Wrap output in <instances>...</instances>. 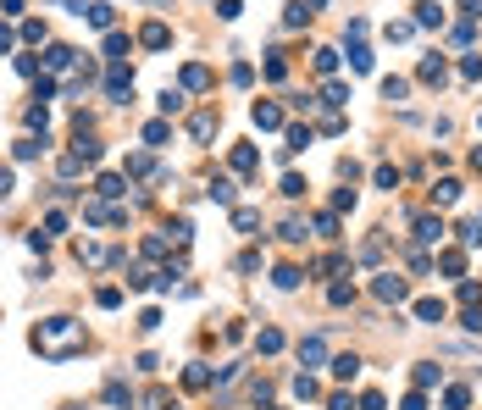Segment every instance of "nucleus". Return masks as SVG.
Listing matches in <instances>:
<instances>
[{
    "label": "nucleus",
    "mask_w": 482,
    "mask_h": 410,
    "mask_svg": "<svg viewBox=\"0 0 482 410\" xmlns=\"http://www.w3.org/2000/svg\"><path fill=\"white\" fill-rule=\"evenodd\" d=\"M460 78H482V56H466L460 61Z\"/></svg>",
    "instance_id": "obj_47"
},
{
    "label": "nucleus",
    "mask_w": 482,
    "mask_h": 410,
    "mask_svg": "<svg viewBox=\"0 0 482 410\" xmlns=\"http://www.w3.org/2000/svg\"><path fill=\"white\" fill-rule=\"evenodd\" d=\"M166 133H172L166 122H150V128H145V145H166Z\"/></svg>",
    "instance_id": "obj_42"
},
{
    "label": "nucleus",
    "mask_w": 482,
    "mask_h": 410,
    "mask_svg": "<svg viewBox=\"0 0 482 410\" xmlns=\"http://www.w3.org/2000/svg\"><path fill=\"white\" fill-rule=\"evenodd\" d=\"M45 233H67V211H50L45 217Z\"/></svg>",
    "instance_id": "obj_45"
},
{
    "label": "nucleus",
    "mask_w": 482,
    "mask_h": 410,
    "mask_svg": "<svg viewBox=\"0 0 482 410\" xmlns=\"http://www.w3.org/2000/svg\"><path fill=\"white\" fill-rule=\"evenodd\" d=\"M0 50H11V28H0Z\"/></svg>",
    "instance_id": "obj_53"
},
{
    "label": "nucleus",
    "mask_w": 482,
    "mask_h": 410,
    "mask_svg": "<svg viewBox=\"0 0 482 410\" xmlns=\"http://www.w3.org/2000/svg\"><path fill=\"white\" fill-rule=\"evenodd\" d=\"M416 239H421V244H438V239H444V222H438V217H416Z\"/></svg>",
    "instance_id": "obj_6"
},
{
    "label": "nucleus",
    "mask_w": 482,
    "mask_h": 410,
    "mask_svg": "<svg viewBox=\"0 0 482 410\" xmlns=\"http://www.w3.org/2000/svg\"><path fill=\"white\" fill-rule=\"evenodd\" d=\"M327 105H349V89L344 83H327Z\"/></svg>",
    "instance_id": "obj_43"
},
{
    "label": "nucleus",
    "mask_w": 482,
    "mask_h": 410,
    "mask_svg": "<svg viewBox=\"0 0 482 410\" xmlns=\"http://www.w3.org/2000/svg\"><path fill=\"white\" fill-rule=\"evenodd\" d=\"M327 300H333V305H349V300H355V288H349V283H333V288H327Z\"/></svg>",
    "instance_id": "obj_39"
},
{
    "label": "nucleus",
    "mask_w": 482,
    "mask_h": 410,
    "mask_svg": "<svg viewBox=\"0 0 482 410\" xmlns=\"http://www.w3.org/2000/svg\"><path fill=\"white\" fill-rule=\"evenodd\" d=\"M205 83H211V73H205V67H200V61H194V67H183V89H194V94H200V89H205Z\"/></svg>",
    "instance_id": "obj_11"
},
{
    "label": "nucleus",
    "mask_w": 482,
    "mask_h": 410,
    "mask_svg": "<svg viewBox=\"0 0 482 410\" xmlns=\"http://www.w3.org/2000/svg\"><path fill=\"white\" fill-rule=\"evenodd\" d=\"M139 45H150V50H166V45H172V34H166V22H145V34H139Z\"/></svg>",
    "instance_id": "obj_4"
},
{
    "label": "nucleus",
    "mask_w": 482,
    "mask_h": 410,
    "mask_svg": "<svg viewBox=\"0 0 482 410\" xmlns=\"http://www.w3.org/2000/svg\"><path fill=\"white\" fill-rule=\"evenodd\" d=\"M34 349H39L45 360H67V355H78V349H83V322H73V316H50V322H39V328H34Z\"/></svg>",
    "instance_id": "obj_1"
},
{
    "label": "nucleus",
    "mask_w": 482,
    "mask_h": 410,
    "mask_svg": "<svg viewBox=\"0 0 482 410\" xmlns=\"http://www.w3.org/2000/svg\"><path fill=\"white\" fill-rule=\"evenodd\" d=\"M249 117H255V128H283V111H277L272 100H261V105H255Z\"/></svg>",
    "instance_id": "obj_5"
},
{
    "label": "nucleus",
    "mask_w": 482,
    "mask_h": 410,
    "mask_svg": "<svg viewBox=\"0 0 482 410\" xmlns=\"http://www.w3.org/2000/svg\"><path fill=\"white\" fill-rule=\"evenodd\" d=\"M383 405H388V400H383L377 388H372V394H360V410H383Z\"/></svg>",
    "instance_id": "obj_48"
},
{
    "label": "nucleus",
    "mask_w": 482,
    "mask_h": 410,
    "mask_svg": "<svg viewBox=\"0 0 482 410\" xmlns=\"http://www.w3.org/2000/svg\"><path fill=\"white\" fill-rule=\"evenodd\" d=\"M444 405H449V410H466V405H472V388H449V394H444Z\"/></svg>",
    "instance_id": "obj_34"
},
{
    "label": "nucleus",
    "mask_w": 482,
    "mask_h": 410,
    "mask_svg": "<svg viewBox=\"0 0 482 410\" xmlns=\"http://www.w3.org/2000/svg\"><path fill=\"white\" fill-rule=\"evenodd\" d=\"M472 166H482V145H477V150H472Z\"/></svg>",
    "instance_id": "obj_54"
},
{
    "label": "nucleus",
    "mask_w": 482,
    "mask_h": 410,
    "mask_svg": "<svg viewBox=\"0 0 482 410\" xmlns=\"http://www.w3.org/2000/svg\"><path fill=\"white\" fill-rule=\"evenodd\" d=\"M321 388H316V377H305V372H300V377H294V400H316Z\"/></svg>",
    "instance_id": "obj_26"
},
{
    "label": "nucleus",
    "mask_w": 482,
    "mask_h": 410,
    "mask_svg": "<svg viewBox=\"0 0 482 410\" xmlns=\"http://www.w3.org/2000/svg\"><path fill=\"white\" fill-rule=\"evenodd\" d=\"M189 133H194V139H211V133H217V117H211V111H200V117L189 122Z\"/></svg>",
    "instance_id": "obj_14"
},
{
    "label": "nucleus",
    "mask_w": 482,
    "mask_h": 410,
    "mask_svg": "<svg viewBox=\"0 0 482 410\" xmlns=\"http://www.w3.org/2000/svg\"><path fill=\"white\" fill-rule=\"evenodd\" d=\"M211 200H217V205H233V183L217 177V183H211Z\"/></svg>",
    "instance_id": "obj_30"
},
{
    "label": "nucleus",
    "mask_w": 482,
    "mask_h": 410,
    "mask_svg": "<svg viewBox=\"0 0 482 410\" xmlns=\"http://www.w3.org/2000/svg\"><path fill=\"white\" fill-rule=\"evenodd\" d=\"M183 383H189V388H211V372H205V366H189Z\"/></svg>",
    "instance_id": "obj_32"
},
{
    "label": "nucleus",
    "mask_w": 482,
    "mask_h": 410,
    "mask_svg": "<svg viewBox=\"0 0 482 410\" xmlns=\"http://www.w3.org/2000/svg\"><path fill=\"white\" fill-rule=\"evenodd\" d=\"M94 305H100V311H117V305H122V288H100Z\"/></svg>",
    "instance_id": "obj_31"
},
{
    "label": "nucleus",
    "mask_w": 482,
    "mask_h": 410,
    "mask_svg": "<svg viewBox=\"0 0 482 410\" xmlns=\"http://www.w3.org/2000/svg\"><path fill=\"white\" fill-rule=\"evenodd\" d=\"M321 355H327L321 338H305V344H300V360H305V366H321Z\"/></svg>",
    "instance_id": "obj_13"
},
{
    "label": "nucleus",
    "mask_w": 482,
    "mask_h": 410,
    "mask_svg": "<svg viewBox=\"0 0 482 410\" xmlns=\"http://www.w3.org/2000/svg\"><path fill=\"white\" fill-rule=\"evenodd\" d=\"M410 34H416V22H388V39H394V45H404Z\"/></svg>",
    "instance_id": "obj_41"
},
{
    "label": "nucleus",
    "mask_w": 482,
    "mask_h": 410,
    "mask_svg": "<svg viewBox=\"0 0 482 410\" xmlns=\"http://www.w3.org/2000/svg\"><path fill=\"white\" fill-rule=\"evenodd\" d=\"M404 410H427V394L416 388V394H404Z\"/></svg>",
    "instance_id": "obj_49"
},
{
    "label": "nucleus",
    "mask_w": 482,
    "mask_h": 410,
    "mask_svg": "<svg viewBox=\"0 0 482 410\" xmlns=\"http://www.w3.org/2000/svg\"><path fill=\"white\" fill-rule=\"evenodd\" d=\"M94 189H100V200H117V194H128V183H122V177H100Z\"/></svg>",
    "instance_id": "obj_24"
},
{
    "label": "nucleus",
    "mask_w": 482,
    "mask_h": 410,
    "mask_svg": "<svg viewBox=\"0 0 482 410\" xmlns=\"http://www.w3.org/2000/svg\"><path fill=\"white\" fill-rule=\"evenodd\" d=\"M233 228H239V233H255V228H261V211L239 205V211H233Z\"/></svg>",
    "instance_id": "obj_12"
},
{
    "label": "nucleus",
    "mask_w": 482,
    "mask_h": 410,
    "mask_svg": "<svg viewBox=\"0 0 482 410\" xmlns=\"http://www.w3.org/2000/svg\"><path fill=\"white\" fill-rule=\"evenodd\" d=\"M161 111H166V117H177V111H183V94H177V89H161V100H156Z\"/></svg>",
    "instance_id": "obj_25"
},
{
    "label": "nucleus",
    "mask_w": 482,
    "mask_h": 410,
    "mask_svg": "<svg viewBox=\"0 0 482 410\" xmlns=\"http://www.w3.org/2000/svg\"><path fill=\"white\" fill-rule=\"evenodd\" d=\"M89 22H94V28H111V6L94 0V6H89Z\"/></svg>",
    "instance_id": "obj_28"
},
{
    "label": "nucleus",
    "mask_w": 482,
    "mask_h": 410,
    "mask_svg": "<svg viewBox=\"0 0 482 410\" xmlns=\"http://www.w3.org/2000/svg\"><path fill=\"white\" fill-rule=\"evenodd\" d=\"M438 22H444L438 0H421V6H416V28H438Z\"/></svg>",
    "instance_id": "obj_8"
},
{
    "label": "nucleus",
    "mask_w": 482,
    "mask_h": 410,
    "mask_svg": "<svg viewBox=\"0 0 482 410\" xmlns=\"http://www.w3.org/2000/svg\"><path fill=\"white\" fill-rule=\"evenodd\" d=\"M421 83H444V61H438V56L421 61Z\"/></svg>",
    "instance_id": "obj_27"
},
{
    "label": "nucleus",
    "mask_w": 482,
    "mask_h": 410,
    "mask_svg": "<svg viewBox=\"0 0 482 410\" xmlns=\"http://www.w3.org/2000/svg\"><path fill=\"white\" fill-rule=\"evenodd\" d=\"M327 410H355V400H349V394H333V400H327Z\"/></svg>",
    "instance_id": "obj_50"
},
{
    "label": "nucleus",
    "mask_w": 482,
    "mask_h": 410,
    "mask_svg": "<svg viewBox=\"0 0 482 410\" xmlns=\"http://www.w3.org/2000/svg\"><path fill=\"white\" fill-rule=\"evenodd\" d=\"M416 316L421 322H444V300H416Z\"/></svg>",
    "instance_id": "obj_18"
},
{
    "label": "nucleus",
    "mask_w": 482,
    "mask_h": 410,
    "mask_svg": "<svg viewBox=\"0 0 482 410\" xmlns=\"http://www.w3.org/2000/svg\"><path fill=\"white\" fill-rule=\"evenodd\" d=\"M105 405L128 410V405H133V394H128V388H122V383H105Z\"/></svg>",
    "instance_id": "obj_21"
},
{
    "label": "nucleus",
    "mask_w": 482,
    "mask_h": 410,
    "mask_svg": "<svg viewBox=\"0 0 482 410\" xmlns=\"http://www.w3.org/2000/svg\"><path fill=\"white\" fill-rule=\"evenodd\" d=\"M283 244H305V222H283Z\"/></svg>",
    "instance_id": "obj_38"
},
{
    "label": "nucleus",
    "mask_w": 482,
    "mask_h": 410,
    "mask_svg": "<svg viewBox=\"0 0 482 410\" xmlns=\"http://www.w3.org/2000/svg\"><path fill=\"white\" fill-rule=\"evenodd\" d=\"M372 294H377L383 305H400V300H404V277H394V272H383V277L372 283Z\"/></svg>",
    "instance_id": "obj_3"
},
{
    "label": "nucleus",
    "mask_w": 482,
    "mask_h": 410,
    "mask_svg": "<svg viewBox=\"0 0 482 410\" xmlns=\"http://www.w3.org/2000/svg\"><path fill=\"white\" fill-rule=\"evenodd\" d=\"M438 266H444L449 277H466V255H460V249H444V255H438Z\"/></svg>",
    "instance_id": "obj_9"
},
{
    "label": "nucleus",
    "mask_w": 482,
    "mask_h": 410,
    "mask_svg": "<svg viewBox=\"0 0 482 410\" xmlns=\"http://www.w3.org/2000/svg\"><path fill=\"white\" fill-rule=\"evenodd\" d=\"M460 244H466V249L482 244V222H466V228H460Z\"/></svg>",
    "instance_id": "obj_35"
},
{
    "label": "nucleus",
    "mask_w": 482,
    "mask_h": 410,
    "mask_svg": "<svg viewBox=\"0 0 482 410\" xmlns=\"http://www.w3.org/2000/svg\"><path fill=\"white\" fill-rule=\"evenodd\" d=\"M349 67H355V73H372V50H366V45H349Z\"/></svg>",
    "instance_id": "obj_23"
},
{
    "label": "nucleus",
    "mask_w": 482,
    "mask_h": 410,
    "mask_svg": "<svg viewBox=\"0 0 482 410\" xmlns=\"http://www.w3.org/2000/svg\"><path fill=\"white\" fill-rule=\"evenodd\" d=\"M128 45H133L128 34H105V56H111V61H122V50H128Z\"/></svg>",
    "instance_id": "obj_22"
},
{
    "label": "nucleus",
    "mask_w": 482,
    "mask_h": 410,
    "mask_svg": "<svg viewBox=\"0 0 482 410\" xmlns=\"http://www.w3.org/2000/svg\"><path fill=\"white\" fill-rule=\"evenodd\" d=\"M460 305H466V311H477V305H482V283L460 277Z\"/></svg>",
    "instance_id": "obj_10"
},
{
    "label": "nucleus",
    "mask_w": 482,
    "mask_h": 410,
    "mask_svg": "<svg viewBox=\"0 0 482 410\" xmlns=\"http://www.w3.org/2000/svg\"><path fill=\"white\" fill-rule=\"evenodd\" d=\"M300 277H305L300 266H277V272H272V283H277V288H300Z\"/></svg>",
    "instance_id": "obj_17"
},
{
    "label": "nucleus",
    "mask_w": 482,
    "mask_h": 410,
    "mask_svg": "<svg viewBox=\"0 0 482 410\" xmlns=\"http://www.w3.org/2000/svg\"><path fill=\"white\" fill-rule=\"evenodd\" d=\"M128 89H133V67H128V61H111V67H105V100H117V105H122V100H128Z\"/></svg>",
    "instance_id": "obj_2"
},
{
    "label": "nucleus",
    "mask_w": 482,
    "mask_h": 410,
    "mask_svg": "<svg viewBox=\"0 0 482 410\" xmlns=\"http://www.w3.org/2000/svg\"><path fill=\"white\" fill-rule=\"evenodd\" d=\"M355 372H360V360H355V355H338V360H333V377H338V383H349Z\"/></svg>",
    "instance_id": "obj_19"
},
{
    "label": "nucleus",
    "mask_w": 482,
    "mask_h": 410,
    "mask_svg": "<svg viewBox=\"0 0 482 410\" xmlns=\"http://www.w3.org/2000/svg\"><path fill=\"white\" fill-rule=\"evenodd\" d=\"M6 194H11V172L0 166V200H6Z\"/></svg>",
    "instance_id": "obj_52"
},
{
    "label": "nucleus",
    "mask_w": 482,
    "mask_h": 410,
    "mask_svg": "<svg viewBox=\"0 0 482 410\" xmlns=\"http://www.w3.org/2000/svg\"><path fill=\"white\" fill-rule=\"evenodd\" d=\"M45 150V139H17V161H34Z\"/></svg>",
    "instance_id": "obj_29"
},
{
    "label": "nucleus",
    "mask_w": 482,
    "mask_h": 410,
    "mask_svg": "<svg viewBox=\"0 0 482 410\" xmlns=\"http://www.w3.org/2000/svg\"><path fill=\"white\" fill-rule=\"evenodd\" d=\"M311 145V128H289V145H283V156H300Z\"/></svg>",
    "instance_id": "obj_15"
},
{
    "label": "nucleus",
    "mask_w": 482,
    "mask_h": 410,
    "mask_svg": "<svg viewBox=\"0 0 482 410\" xmlns=\"http://www.w3.org/2000/svg\"><path fill=\"white\" fill-rule=\"evenodd\" d=\"M255 349H261V355H277V349H283V332H277V328H266L261 338H255Z\"/></svg>",
    "instance_id": "obj_20"
},
{
    "label": "nucleus",
    "mask_w": 482,
    "mask_h": 410,
    "mask_svg": "<svg viewBox=\"0 0 482 410\" xmlns=\"http://www.w3.org/2000/svg\"><path fill=\"white\" fill-rule=\"evenodd\" d=\"M311 228H316L321 239H333V233H338V217H333V211H321V217H316V222H311Z\"/></svg>",
    "instance_id": "obj_33"
},
{
    "label": "nucleus",
    "mask_w": 482,
    "mask_h": 410,
    "mask_svg": "<svg viewBox=\"0 0 482 410\" xmlns=\"http://www.w3.org/2000/svg\"><path fill=\"white\" fill-rule=\"evenodd\" d=\"M432 200H438V205H455V200H460V183H455V177H444V183L432 189Z\"/></svg>",
    "instance_id": "obj_16"
},
{
    "label": "nucleus",
    "mask_w": 482,
    "mask_h": 410,
    "mask_svg": "<svg viewBox=\"0 0 482 410\" xmlns=\"http://www.w3.org/2000/svg\"><path fill=\"white\" fill-rule=\"evenodd\" d=\"M383 94H388V100H404V94H410V83H404V78H383Z\"/></svg>",
    "instance_id": "obj_36"
},
{
    "label": "nucleus",
    "mask_w": 482,
    "mask_h": 410,
    "mask_svg": "<svg viewBox=\"0 0 482 410\" xmlns=\"http://www.w3.org/2000/svg\"><path fill=\"white\" fill-rule=\"evenodd\" d=\"M338 67V50H316V73H333Z\"/></svg>",
    "instance_id": "obj_46"
},
{
    "label": "nucleus",
    "mask_w": 482,
    "mask_h": 410,
    "mask_svg": "<svg viewBox=\"0 0 482 410\" xmlns=\"http://www.w3.org/2000/svg\"><path fill=\"white\" fill-rule=\"evenodd\" d=\"M438 377H444V372H438V366H416V388H432V383H438Z\"/></svg>",
    "instance_id": "obj_40"
},
{
    "label": "nucleus",
    "mask_w": 482,
    "mask_h": 410,
    "mask_svg": "<svg viewBox=\"0 0 482 410\" xmlns=\"http://www.w3.org/2000/svg\"><path fill=\"white\" fill-rule=\"evenodd\" d=\"M283 194H289V200H300V194H305V177H294V172H289V177H283Z\"/></svg>",
    "instance_id": "obj_44"
},
{
    "label": "nucleus",
    "mask_w": 482,
    "mask_h": 410,
    "mask_svg": "<svg viewBox=\"0 0 482 410\" xmlns=\"http://www.w3.org/2000/svg\"><path fill=\"white\" fill-rule=\"evenodd\" d=\"M377 189H400V166H377Z\"/></svg>",
    "instance_id": "obj_37"
},
{
    "label": "nucleus",
    "mask_w": 482,
    "mask_h": 410,
    "mask_svg": "<svg viewBox=\"0 0 482 410\" xmlns=\"http://www.w3.org/2000/svg\"><path fill=\"white\" fill-rule=\"evenodd\" d=\"M460 11H466V17H482V0H460Z\"/></svg>",
    "instance_id": "obj_51"
},
{
    "label": "nucleus",
    "mask_w": 482,
    "mask_h": 410,
    "mask_svg": "<svg viewBox=\"0 0 482 410\" xmlns=\"http://www.w3.org/2000/svg\"><path fill=\"white\" fill-rule=\"evenodd\" d=\"M228 161H233V172H255L261 156H255V145H233V156H228Z\"/></svg>",
    "instance_id": "obj_7"
}]
</instances>
